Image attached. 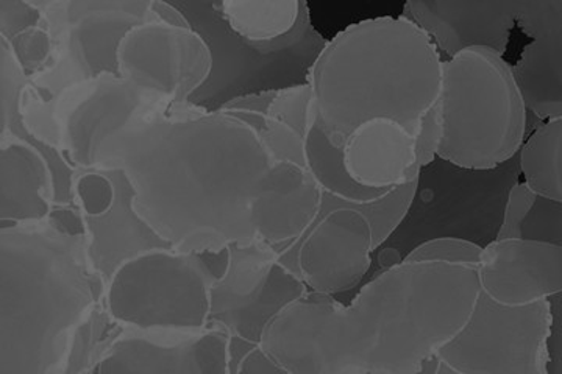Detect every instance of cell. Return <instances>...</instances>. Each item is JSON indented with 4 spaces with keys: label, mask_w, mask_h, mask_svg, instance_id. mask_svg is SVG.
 <instances>
[{
    "label": "cell",
    "mask_w": 562,
    "mask_h": 374,
    "mask_svg": "<svg viewBox=\"0 0 562 374\" xmlns=\"http://www.w3.org/2000/svg\"><path fill=\"white\" fill-rule=\"evenodd\" d=\"M277 94L249 95L211 113L157 95L103 144L94 169L124 170L136 209L176 250L220 254L250 243L276 165L261 129Z\"/></svg>",
    "instance_id": "1"
},
{
    "label": "cell",
    "mask_w": 562,
    "mask_h": 374,
    "mask_svg": "<svg viewBox=\"0 0 562 374\" xmlns=\"http://www.w3.org/2000/svg\"><path fill=\"white\" fill-rule=\"evenodd\" d=\"M476 265L402 261L349 306L308 291L266 328L261 350L286 374H417L471 317Z\"/></svg>",
    "instance_id": "2"
},
{
    "label": "cell",
    "mask_w": 562,
    "mask_h": 374,
    "mask_svg": "<svg viewBox=\"0 0 562 374\" xmlns=\"http://www.w3.org/2000/svg\"><path fill=\"white\" fill-rule=\"evenodd\" d=\"M442 63L435 41L408 18L351 24L314 63L310 121L341 150L373 118L398 122L417 138L441 94Z\"/></svg>",
    "instance_id": "3"
},
{
    "label": "cell",
    "mask_w": 562,
    "mask_h": 374,
    "mask_svg": "<svg viewBox=\"0 0 562 374\" xmlns=\"http://www.w3.org/2000/svg\"><path fill=\"white\" fill-rule=\"evenodd\" d=\"M106 286L85 233L50 218L0 229V374H65L70 340Z\"/></svg>",
    "instance_id": "4"
},
{
    "label": "cell",
    "mask_w": 562,
    "mask_h": 374,
    "mask_svg": "<svg viewBox=\"0 0 562 374\" xmlns=\"http://www.w3.org/2000/svg\"><path fill=\"white\" fill-rule=\"evenodd\" d=\"M169 2L209 49V77L188 99L209 113L233 100L308 84L328 43L302 0Z\"/></svg>",
    "instance_id": "5"
},
{
    "label": "cell",
    "mask_w": 562,
    "mask_h": 374,
    "mask_svg": "<svg viewBox=\"0 0 562 374\" xmlns=\"http://www.w3.org/2000/svg\"><path fill=\"white\" fill-rule=\"evenodd\" d=\"M436 157L490 170L516 157L527 138L528 111L505 59L471 47L442 63Z\"/></svg>",
    "instance_id": "6"
},
{
    "label": "cell",
    "mask_w": 562,
    "mask_h": 374,
    "mask_svg": "<svg viewBox=\"0 0 562 374\" xmlns=\"http://www.w3.org/2000/svg\"><path fill=\"white\" fill-rule=\"evenodd\" d=\"M52 54L41 72L29 79L22 113L29 129L55 146V103L63 92L98 79L121 76L122 41L133 29L157 18L151 0H44Z\"/></svg>",
    "instance_id": "7"
},
{
    "label": "cell",
    "mask_w": 562,
    "mask_h": 374,
    "mask_svg": "<svg viewBox=\"0 0 562 374\" xmlns=\"http://www.w3.org/2000/svg\"><path fill=\"white\" fill-rule=\"evenodd\" d=\"M519 175L517 155L490 170L460 168L438 157L422 166L406 216L380 247V269L401 264L409 251L432 239L486 247L497 239L506 200Z\"/></svg>",
    "instance_id": "8"
},
{
    "label": "cell",
    "mask_w": 562,
    "mask_h": 374,
    "mask_svg": "<svg viewBox=\"0 0 562 374\" xmlns=\"http://www.w3.org/2000/svg\"><path fill=\"white\" fill-rule=\"evenodd\" d=\"M417 180L372 202H351L321 191L312 222L290 243L276 247L280 264L317 294L336 295L357 287L371 269L372 253L406 216Z\"/></svg>",
    "instance_id": "9"
},
{
    "label": "cell",
    "mask_w": 562,
    "mask_h": 374,
    "mask_svg": "<svg viewBox=\"0 0 562 374\" xmlns=\"http://www.w3.org/2000/svg\"><path fill=\"white\" fill-rule=\"evenodd\" d=\"M308 291L261 237L225 250L222 272L210 287L206 325L221 326L231 336L228 374H236L250 354L261 350L262 335L273 318Z\"/></svg>",
    "instance_id": "10"
},
{
    "label": "cell",
    "mask_w": 562,
    "mask_h": 374,
    "mask_svg": "<svg viewBox=\"0 0 562 374\" xmlns=\"http://www.w3.org/2000/svg\"><path fill=\"white\" fill-rule=\"evenodd\" d=\"M206 257L172 248L132 259L106 286L111 316L143 329L205 328L210 287L217 277Z\"/></svg>",
    "instance_id": "11"
},
{
    "label": "cell",
    "mask_w": 562,
    "mask_h": 374,
    "mask_svg": "<svg viewBox=\"0 0 562 374\" xmlns=\"http://www.w3.org/2000/svg\"><path fill=\"white\" fill-rule=\"evenodd\" d=\"M550 325L549 299L505 306L479 291L464 328L435 354L436 373L547 374Z\"/></svg>",
    "instance_id": "12"
},
{
    "label": "cell",
    "mask_w": 562,
    "mask_h": 374,
    "mask_svg": "<svg viewBox=\"0 0 562 374\" xmlns=\"http://www.w3.org/2000/svg\"><path fill=\"white\" fill-rule=\"evenodd\" d=\"M154 98L157 94L135 81L111 73L77 84L63 92L55 103V146L77 172L92 170L103 144Z\"/></svg>",
    "instance_id": "13"
},
{
    "label": "cell",
    "mask_w": 562,
    "mask_h": 374,
    "mask_svg": "<svg viewBox=\"0 0 562 374\" xmlns=\"http://www.w3.org/2000/svg\"><path fill=\"white\" fill-rule=\"evenodd\" d=\"M231 336L224 328L143 329L122 325L94 373L228 374Z\"/></svg>",
    "instance_id": "14"
},
{
    "label": "cell",
    "mask_w": 562,
    "mask_h": 374,
    "mask_svg": "<svg viewBox=\"0 0 562 374\" xmlns=\"http://www.w3.org/2000/svg\"><path fill=\"white\" fill-rule=\"evenodd\" d=\"M120 72L151 94L187 103L209 77L210 54L191 27H179L157 16L133 29L122 41Z\"/></svg>",
    "instance_id": "15"
},
{
    "label": "cell",
    "mask_w": 562,
    "mask_h": 374,
    "mask_svg": "<svg viewBox=\"0 0 562 374\" xmlns=\"http://www.w3.org/2000/svg\"><path fill=\"white\" fill-rule=\"evenodd\" d=\"M110 184L109 205L102 213H92L80 206L85 235L88 239V257L94 272L105 286L114 273L132 259L157 250H176L172 242L157 231L135 206V188L127 173L120 168L92 169Z\"/></svg>",
    "instance_id": "16"
},
{
    "label": "cell",
    "mask_w": 562,
    "mask_h": 374,
    "mask_svg": "<svg viewBox=\"0 0 562 374\" xmlns=\"http://www.w3.org/2000/svg\"><path fill=\"white\" fill-rule=\"evenodd\" d=\"M480 291L492 302L522 306L562 292V246L522 239H495L476 265Z\"/></svg>",
    "instance_id": "17"
},
{
    "label": "cell",
    "mask_w": 562,
    "mask_h": 374,
    "mask_svg": "<svg viewBox=\"0 0 562 374\" xmlns=\"http://www.w3.org/2000/svg\"><path fill=\"white\" fill-rule=\"evenodd\" d=\"M344 166L360 186L392 191L419 177L416 136L391 118H373L344 144Z\"/></svg>",
    "instance_id": "18"
},
{
    "label": "cell",
    "mask_w": 562,
    "mask_h": 374,
    "mask_svg": "<svg viewBox=\"0 0 562 374\" xmlns=\"http://www.w3.org/2000/svg\"><path fill=\"white\" fill-rule=\"evenodd\" d=\"M54 181L46 159L35 148L0 139V220L5 225L49 218Z\"/></svg>",
    "instance_id": "19"
},
{
    "label": "cell",
    "mask_w": 562,
    "mask_h": 374,
    "mask_svg": "<svg viewBox=\"0 0 562 374\" xmlns=\"http://www.w3.org/2000/svg\"><path fill=\"white\" fill-rule=\"evenodd\" d=\"M27 81L9 43L0 39V138L20 140L35 148L50 169L54 207H77V170L70 166L60 148L36 138L25 124L22 99Z\"/></svg>",
    "instance_id": "20"
},
{
    "label": "cell",
    "mask_w": 562,
    "mask_h": 374,
    "mask_svg": "<svg viewBox=\"0 0 562 374\" xmlns=\"http://www.w3.org/2000/svg\"><path fill=\"white\" fill-rule=\"evenodd\" d=\"M497 239H522L562 246V203L532 192L524 181L509 191Z\"/></svg>",
    "instance_id": "21"
},
{
    "label": "cell",
    "mask_w": 562,
    "mask_h": 374,
    "mask_svg": "<svg viewBox=\"0 0 562 374\" xmlns=\"http://www.w3.org/2000/svg\"><path fill=\"white\" fill-rule=\"evenodd\" d=\"M517 158L524 183L536 194L562 203V118L532 129Z\"/></svg>",
    "instance_id": "22"
},
{
    "label": "cell",
    "mask_w": 562,
    "mask_h": 374,
    "mask_svg": "<svg viewBox=\"0 0 562 374\" xmlns=\"http://www.w3.org/2000/svg\"><path fill=\"white\" fill-rule=\"evenodd\" d=\"M305 159L306 168L321 191L330 192L351 202H372L391 192L384 189L362 188L357 181L351 180L344 166V150L333 146L312 121L306 129Z\"/></svg>",
    "instance_id": "23"
},
{
    "label": "cell",
    "mask_w": 562,
    "mask_h": 374,
    "mask_svg": "<svg viewBox=\"0 0 562 374\" xmlns=\"http://www.w3.org/2000/svg\"><path fill=\"white\" fill-rule=\"evenodd\" d=\"M122 325L106 307L105 296L91 307L70 340L65 374L94 373L116 342Z\"/></svg>",
    "instance_id": "24"
},
{
    "label": "cell",
    "mask_w": 562,
    "mask_h": 374,
    "mask_svg": "<svg viewBox=\"0 0 562 374\" xmlns=\"http://www.w3.org/2000/svg\"><path fill=\"white\" fill-rule=\"evenodd\" d=\"M483 247L461 239H432L409 251L403 261H449L479 265Z\"/></svg>",
    "instance_id": "25"
},
{
    "label": "cell",
    "mask_w": 562,
    "mask_h": 374,
    "mask_svg": "<svg viewBox=\"0 0 562 374\" xmlns=\"http://www.w3.org/2000/svg\"><path fill=\"white\" fill-rule=\"evenodd\" d=\"M46 21L40 2L32 0H2L0 2V38L11 41Z\"/></svg>",
    "instance_id": "26"
},
{
    "label": "cell",
    "mask_w": 562,
    "mask_h": 374,
    "mask_svg": "<svg viewBox=\"0 0 562 374\" xmlns=\"http://www.w3.org/2000/svg\"><path fill=\"white\" fill-rule=\"evenodd\" d=\"M439 143V109L438 102L422 118L419 136L416 138V155L419 166L430 165L436 158Z\"/></svg>",
    "instance_id": "27"
},
{
    "label": "cell",
    "mask_w": 562,
    "mask_h": 374,
    "mask_svg": "<svg viewBox=\"0 0 562 374\" xmlns=\"http://www.w3.org/2000/svg\"><path fill=\"white\" fill-rule=\"evenodd\" d=\"M550 310H552V325H550V335L547 339V353H549V365L547 374H561V353H562V314H561V294L549 296Z\"/></svg>",
    "instance_id": "28"
}]
</instances>
